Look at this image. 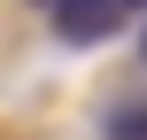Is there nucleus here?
<instances>
[{"mask_svg": "<svg viewBox=\"0 0 147 140\" xmlns=\"http://www.w3.org/2000/svg\"><path fill=\"white\" fill-rule=\"evenodd\" d=\"M39 8H54V0H39Z\"/></svg>", "mask_w": 147, "mask_h": 140, "instance_id": "20e7f679", "label": "nucleus"}, {"mask_svg": "<svg viewBox=\"0 0 147 140\" xmlns=\"http://www.w3.org/2000/svg\"><path fill=\"white\" fill-rule=\"evenodd\" d=\"M140 62H147V31H140Z\"/></svg>", "mask_w": 147, "mask_h": 140, "instance_id": "7ed1b4c3", "label": "nucleus"}, {"mask_svg": "<svg viewBox=\"0 0 147 140\" xmlns=\"http://www.w3.org/2000/svg\"><path fill=\"white\" fill-rule=\"evenodd\" d=\"M140 8H147V0H140Z\"/></svg>", "mask_w": 147, "mask_h": 140, "instance_id": "39448f33", "label": "nucleus"}, {"mask_svg": "<svg viewBox=\"0 0 147 140\" xmlns=\"http://www.w3.org/2000/svg\"><path fill=\"white\" fill-rule=\"evenodd\" d=\"M109 132L116 140H147V101H124V109L109 117Z\"/></svg>", "mask_w": 147, "mask_h": 140, "instance_id": "f03ea898", "label": "nucleus"}, {"mask_svg": "<svg viewBox=\"0 0 147 140\" xmlns=\"http://www.w3.org/2000/svg\"><path fill=\"white\" fill-rule=\"evenodd\" d=\"M47 16H54V39L62 47H101V39H116L140 16V0H54Z\"/></svg>", "mask_w": 147, "mask_h": 140, "instance_id": "f257e3e1", "label": "nucleus"}]
</instances>
